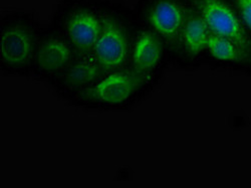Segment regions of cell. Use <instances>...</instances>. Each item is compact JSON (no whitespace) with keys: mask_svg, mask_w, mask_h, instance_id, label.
<instances>
[{"mask_svg":"<svg viewBox=\"0 0 251 188\" xmlns=\"http://www.w3.org/2000/svg\"><path fill=\"white\" fill-rule=\"evenodd\" d=\"M158 89L130 67L104 74L96 83L77 95L68 105L87 112L132 111Z\"/></svg>","mask_w":251,"mask_h":188,"instance_id":"6da1fadb","label":"cell"},{"mask_svg":"<svg viewBox=\"0 0 251 188\" xmlns=\"http://www.w3.org/2000/svg\"><path fill=\"white\" fill-rule=\"evenodd\" d=\"M33 11L15 10L0 18V72L7 76L31 77L34 55L43 32Z\"/></svg>","mask_w":251,"mask_h":188,"instance_id":"7a4b0ae2","label":"cell"},{"mask_svg":"<svg viewBox=\"0 0 251 188\" xmlns=\"http://www.w3.org/2000/svg\"><path fill=\"white\" fill-rule=\"evenodd\" d=\"M137 27L134 9L120 0H104L101 29L93 52L104 73L127 65Z\"/></svg>","mask_w":251,"mask_h":188,"instance_id":"3957f363","label":"cell"},{"mask_svg":"<svg viewBox=\"0 0 251 188\" xmlns=\"http://www.w3.org/2000/svg\"><path fill=\"white\" fill-rule=\"evenodd\" d=\"M104 0H60L51 23L77 55L93 54L102 25Z\"/></svg>","mask_w":251,"mask_h":188,"instance_id":"277c9868","label":"cell"},{"mask_svg":"<svg viewBox=\"0 0 251 188\" xmlns=\"http://www.w3.org/2000/svg\"><path fill=\"white\" fill-rule=\"evenodd\" d=\"M127 66L158 87L172 67L171 54L163 38L139 20Z\"/></svg>","mask_w":251,"mask_h":188,"instance_id":"5b68a950","label":"cell"},{"mask_svg":"<svg viewBox=\"0 0 251 188\" xmlns=\"http://www.w3.org/2000/svg\"><path fill=\"white\" fill-rule=\"evenodd\" d=\"M137 19L159 34L172 55L185 18L187 0H136Z\"/></svg>","mask_w":251,"mask_h":188,"instance_id":"8992f818","label":"cell"},{"mask_svg":"<svg viewBox=\"0 0 251 188\" xmlns=\"http://www.w3.org/2000/svg\"><path fill=\"white\" fill-rule=\"evenodd\" d=\"M209 33L210 30L201 15L187 2L185 18L172 55V68L183 72L204 68Z\"/></svg>","mask_w":251,"mask_h":188,"instance_id":"52a82bcc","label":"cell"},{"mask_svg":"<svg viewBox=\"0 0 251 188\" xmlns=\"http://www.w3.org/2000/svg\"><path fill=\"white\" fill-rule=\"evenodd\" d=\"M210 32L233 41L251 55V35L230 0H187Z\"/></svg>","mask_w":251,"mask_h":188,"instance_id":"ba28073f","label":"cell"},{"mask_svg":"<svg viewBox=\"0 0 251 188\" xmlns=\"http://www.w3.org/2000/svg\"><path fill=\"white\" fill-rule=\"evenodd\" d=\"M69 40L53 26L44 27L36 48L31 77L46 85L75 58Z\"/></svg>","mask_w":251,"mask_h":188,"instance_id":"9c48e42d","label":"cell"},{"mask_svg":"<svg viewBox=\"0 0 251 188\" xmlns=\"http://www.w3.org/2000/svg\"><path fill=\"white\" fill-rule=\"evenodd\" d=\"M104 74L106 73L93 54L76 55L47 86L58 99L68 104L77 95L91 88Z\"/></svg>","mask_w":251,"mask_h":188,"instance_id":"30bf717a","label":"cell"},{"mask_svg":"<svg viewBox=\"0 0 251 188\" xmlns=\"http://www.w3.org/2000/svg\"><path fill=\"white\" fill-rule=\"evenodd\" d=\"M204 68L251 79V55L233 41L209 33Z\"/></svg>","mask_w":251,"mask_h":188,"instance_id":"8fae6325","label":"cell"},{"mask_svg":"<svg viewBox=\"0 0 251 188\" xmlns=\"http://www.w3.org/2000/svg\"><path fill=\"white\" fill-rule=\"evenodd\" d=\"M237 11L241 22L251 35V0H230Z\"/></svg>","mask_w":251,"mask_h":188,"instance_id":"7c38bea8","label":"cell"}]
</instances>
